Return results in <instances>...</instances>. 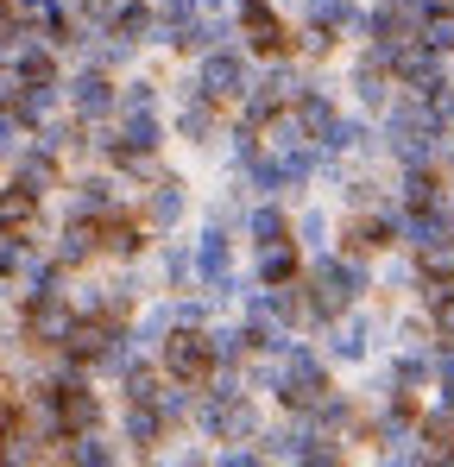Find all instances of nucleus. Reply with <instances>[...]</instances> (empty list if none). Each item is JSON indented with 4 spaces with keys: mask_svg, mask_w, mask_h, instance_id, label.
<instances>
[{
    "mask_svg": "<svg viewBox=\"0 0 454 467\" xmlns=\"http://www.w3.org/2000/svg\"><path fill=\"white\" fill-rule=\"evenodd\" d=\"M133 202V183L114 171V164H101V171H82L64 183V215H82V222H101V215H114V209H127Z\"/></svg>",
    "mask_w": 454,
    "mask_h": 467,
    "instance_id": "f257e3e1",
    "label": "nucleus"
},
{
    "mask_svg": "<svg viewBox=\"0 0 454 467\" xmlns=\"http://www.w3.org/2000/svg\"><path fill=\"white\" fill-rule=\"evenodd\" d=\"M196 82H202V95L222 108V101H233L246 82H253V57L240 51V38L233 45H215V51H202L196 57Z\"/></svg>",
    "mask_w": 454,
    "mask_h": 467,
    "instance_id": "f03ea898",
    "label": "nucleus"
},
{
    "mask_svg": "<svg viewBox=\"0 0 454 467\" xmlns=\"http://www.w3.org/2000/svg\"><path fill=\"white\" fill-rule=\"evenodd\" d=\"M139 222L151 228V240L158 234H177L183 222H190V183L177 177V171H158L146 183V196H139Z\"/></svg>",
    "mask_w": 454,
    "mask_h": 467,
    "instance_id": "7ed1b4c3",
    "label": "nucleus"
},
{
    "mask_svg": "<svg viewBox=\"0 0 454 467\" xmlns=\"http://www.w3.org/2000/svg\"><path fill=\"white\" fill-rule=\"evenodd\" d=\"M158 354V373L164 379H183V386H196L215 360H209V348H202V328H164V341L151 348Z\"/></svg>",
    "mask_w": 454,
    "mask_h": 467,
    "instance_id": "20e7f679",
    "label": "nucleus"
},
{
    "mask_svg": "<svg viewBox=\"0 0 454 467\" xmlns=\"http://www.w3.org/2000/svg\"><path fill=\"white\" fill-rule=\"evenodd\" d=\"M233 38H240L246 57H278V51L291 45V32H284V19L272 13V0H240V26H233Z\"/></svg>",
    "mask_w": 454,
    "mask_h": 467,
    "instance_id": "39448f33",
    "label": "nucleus"
},
{
    "mask_svg": "<svg viewBox=\"0 0 454 467\" xmlns=\"http://www.w3.org/2000/svg\"><path fill=\"white\" fill-rule=\"evenodd\" d=\"M64 108H70L76 120H114V77L95 70V64L70 70L64 77Z\"/></svg>",
    "mask_w": 454,
    "mask_h": 467,
    "instance_id": "423d86ee",
    "label": "nucleus"
},
{
    "mask_svg": "<svg viewBox=\"0 0 454 467\" xmlns=\"http://www.w3.org/2000/svg\"><path fill=\"white\" fill-rule=\"evenodd\" d=\"M151 246V228L139 222V215H127V209H114V215H101L95 222V259H146Z\"/></svg>",
    "mask_w": 454,
    "mask_h": 467,
    "instance_id": "0eeeda50",
    "label": "nucleus"
},
{
    "mask_svg": "<svg viewBox=\"0 0 454 467\" xmlns=\"http://www.w3.org/2000/svg\"><path fill=\"white\" fill-rule=\"evenodd\" d=\"M51 404H57V423H64V436H76V430H101V423H108V398L88 386V379L51 386Z\"/></svg>",
    "mask_w": 454,
    "mask_h": 467,
    "instance_id": "6e6552de",
    "label": "nucleus"
},
{
    "mask_svg": "<svg viewBox=\"0 0 454 467\" xmlns=\"http://www.w3.org/2000/svg\"><path fill=\"white\" fill-rule=\"evenodd\" d=\"M170 430H164V417L151 410V398H120V442L133 449V455H146L158 462V442H164Z\"/></svg>",
    "mask_w": 454,
    "mask_h": 467,
    "instance_id": "1a4fd4ad",
    "label": "nucleus"
},
{
    "mask_svg": "<svg viewBox=\"0 0 454 467\" xmlns=\"http://www.w3.org/2000/svg\"><path fill=\"white\" fill-rule=\"evenodd\" d=\"M57 108H64V77H51V82H19V77H13L6 114H13V120H19L26 133H32V127H38L45 114H57Z\"/></svg>",
    "mask_w": 454,
    "mask_h": 467,
    "instance_id": "9d476101",
    "label": "nucleus"
},
{
    "mask_svg": "<svg viewBox=\"0 0 454 467\" xmlns=\"http://www.w3.org/2000/svg\"><path fill=\"white\" fill-rule=\"evenodd\" d=\"M151 278H158V291H190V285H196V253H190V240H177V234H158Z\"/></svg>",
    "mask_w": 454,
    "mask_h": 467,
    "instance_id": "9b49d317",
    "label": "nucleus"
},
{
    "mask_svg": "<svg viewBox=\"0 0 454 467\" xmlns=\"http://www.w3.org/2000/svg\"><path fill=\"white\" fill-rule=\"evenodd\" d=\"M170 133L190 140V146H215V140H222V108H215L209 95H190V101H177Z\"/></svg>",
    "mask_w": 454,
    "mask_h": 467,
    "instance_id": "f8f14e48",
    "label": "nucleus"
},
{
    "mask_svg": "<svg viewBox=\"0 0 454 467\" xmlns=\"http://www.w3.org/2000/svg\"><path fill=\"white\" fill-rule=\"evenodd\" d=\"M64 272H82V265H95V222H82V215H64V228L51 234V246H45Z\"/></svg>",
    "mask_w": 454,
    "mask_h": 467,
    "instance_id": "ddd939ff",
    "label": "nucleus"
},
{
    "mask_svg": "<svg viewBox=\"0 0 454 467\" xmlns=\"http://www.w3.org/2000/svg\"><path fill=\"white\" fill-rule=\"evenodd\" d=\"M246 88H259L272 108H291V101L303 95V70L284 57V51H278V57H265V64L253 70V82H246Z\"/></svg>",
    "mask_w": 454,
    "mask_h": 467,
    "instance_id": "4468645a",
    "label": "nucleus"
},
{
    "mask_svg": "<svg viewBox=\"0 0 454 467\" xmlns=\"http://www.w3.org/2000/svg\"><path fill=\"white\" fill-rule=\"evenodd\" d=\"M190 253H196V285L222 278L227 265H233V228H222V222H202V234L190 240Z\"/></svg>",
    "mask_w": 454,
    "mask_h": 467,
    "instance_id": "2eb2a0df",
    "label": "nucleus"
},
{
    "mask_svg": "<svg viewBox=\"0 0 454 467\" xmlns=\"http://www.w3.org/2000/svg\"><path fill=\"white\" fill-rule=\"evenodd\" d=\"M391 88H397V82H391V70H378L373 57H354V77H347V95H354V101H360V114H385V108H391Z\"/></svg>",
    "mask_w": 454,
    "mask_h": 467,
    "instance_id": "dca6fc26",
    "label": "nucleus"
},
{
    "mask_svg": "<svg viewBox=\"0 0 454 467\" xmlns=\"http://www.w3.org/2000/svg\"><path fill=\"white\" fill-rule=\"evenodd\" d=\"M297 272H303L297 240H265V246H253V278H259V285H291Z\"/></svg>",
    "mask_w": 454,
    "mask_h": 467,
    "instance_id": "f3484780",
    "label": "nucleus"
},
{
    "mask_svg": "<svg viewBox=\"0 0 454 467\" xmlns=\"http://www.w3.org/2000/svg\"><path fill=\"white\" fill-rule=\"evenodd\" d=\"M13 183H19V190H32V196H51V190H64V158L26 146V152L13 158Z\"/></svg>",
    "mask_w": 454,
    "mask_h": 467,
    "instance_id": "a211bd4d",
    "label": "nucleus"
},
{
    "mask_svg": "<svg viewBox=\"0 0 454 467\" xmlns=\"http://www.w3.org/2000/svg\"><path fill=\"white\" fill-rule=\"evenodd\" d=\"M436 360H442V341H423V348H404L397 360H391V379H397V391H429L436 386Z\"/></svg>",
    "mask_w": 454,
    "mask_h": 467,
    "instance_id": "6ab92c4d",
    "label": "nucleus"
},
{
    "mask_svg": "<svg viewBox=\"0 0 454 467\" xmlns=\"http://www.w3.org/2000/svg\"><path fill=\"white\" fill-rule=\"evenodd\" d=\"M82 64H95V70H108V77H114V70H133V64H139V45H133L127 32H114V26H108L101 38H88V45H82Z\"/></svg>",
    "mask_w": 454,
    "mask_h": 467,
    "instance_id": "aec40b11",
    "label": "nucleus"
},
{
    "mask_svg": "<svg viewBox=\"0 0 454 467\" xmlns=\"http://www.w3.org/2000/svg\"><path fill=\"white\" fill-rule=\"evenodd\" d=\"M240 234H246L253 246H265V240H291V215H284V202H278V196L246 202V222H240Z\"/></svg>",
    "mask_w": 454,
    "mask_h": 467,
    "instance_id": "412c9836",
    "label": "nucleus"
},
{
    "mask_svg": "<svg viewBox=\"0 0 454 467\" xmlns=\"http://www.w3.org/2000/svg\"><path fill=\"white\" fill-rule=\"evenodd\" d=\"M202 348H209V360H227V367H240V360L253 354V348H246V328H240V322H215V316L202 322Z\"/></svg>",
    "mask_w": 454,
    "mask_h": 467,
    "instance_id": "4be33fe9",
    "label": "nucleus"
},
{
    "mask_svg": "<svg viewBox=\"0 0 454 467\" xmlns=\"http://www.w3.org/2000/svg\"><path fill=\"white\" fill-rule=\"evenodd\" d=\"M449 196V183H442V171L436 164H423V171H404L397 177V202L404 209H429V202H442Z\"/></svg>",
    "mask_w": 454,
    "mask_h": 467,
    "instance_id": "5701e85b",
    "label": "nucleus"
},
{
    "mask_svg": "<svg viewBox=\"0 0 454 467\" xmlns=\"http://www.w3.org/2000/svg\"><path fill=\"white\" fill-rule=\"evenodd\" d=\"M38 209H45V196L19 190L13 177L0 183V228H38Z\"/></svg>",
    "mask_w": 454,
    "mask_h": 467,
    "instance_id": "b1692460",
    "label": "nucleus"
},
{
    "mask_svg": "<svg viewBox=\"0 0 454 467\" xmlns=\"http://www.w3.org/2000/svg\"><path fill=\"white\" fill-rule=\"evenodd\" d=\"M291 240H297L303 253H322V246H335V215L309 202L303 215H291Z\"/></svg>",
    "mask_w": 454,
    "mask_h": 467,
    "instance_id": "393cba45",
    "label": "nucleus"
},
{
    "mask_svg": "<svg viewBox=\"0 0 454 467\" xmlns=\"http://www.w3.org/2000/svg\"><path fill=\"white\" fill-rule=\"evenodd\" d=\"M190 391H196V386H183V379H164V373H158V386H151V410L164 417V430L190 423Z\"/></svg>",
    "mask_w": 454,
    "mask_h": 467,
    "instance_id": "a878e982",
    "label": "nucleus"
},
{
    "mask_svg": "<svg viewBox=\"0 0 454 467\" xmlns=\"http://www.w3.org/2000/svg\"><path fill=\"white\" fill-rule=\"evenodd\" d=\"M417 430L429 442H454V398L449 391H436V404H417Z\"/></svg>",
    "mask_w": 454,
    "mask_h": 467,
    "instance_id": "bb28decb",
    "label": "nucleus"
},
{
    "mask_svg": "<svg viewBox=\"0 0 454 467\" xmlns=\"http://www.w3.org/2000/svg\"><path fill=\"white\" fill-rule=\"evenodd\" d=\"M164 310H170V328H202V322L215 316V304H209V297H196V291H170V297H164Z\"/></svg>",
    "mask_w": 454,
    "mask_h": 467,
    "instance_id": "cd10ccee",
    "label": "nucleus"
},
{
    "mask_svg": "<svg viewBox=\"0 0 454 467\" xmlns=\"http://www.w3.org/2000/svg\"><path fill=\"white\" fill-rule=\"evenodd\" d=\"M164 328H170L164 297H158V304H146V316H139V322H127V335H133V348H139V354H151V348L164 341Z\"/></svg>",
    "mask_w": 454,
    "mask_h": 467,
    "instance_id": "c85d7f7f",
    "label": "nucleus"
},
{
    "mask_svg": "<svg viewBox=\"0 0 454 467\" xmlns=\"http://www.w3.org/2000/svg\"><path fill=\"white\" fill-rule=\"evenodd\" d=\"M209 222H222V228H240V222H246V177H233L227 190H215Z\"/></svg>",
    "mask_w": 454,
    "mask_h": 467,
    "instance_id": "c756f323",
    "label": "nucleus"
},
{
    "mask_svg": "<svg viewBox=\"0 0 454 467\" xmlns=\"http://www.w3.org/2000/svg\"><path fill=\"white\" fill-rule=\"evenodd\" d=\"M158 101H164V82H151V77L114 82V114H120V108H158Z\"/></svg>",
    "mask_w": 454,
    "mask_h": 467,
    "instance_id": "7c9ffc66",
    "label": "nucleus"
},
{
    "mask_svg": "<svg viewBox=\"0 0 454 467\" xmlns=\"http://www.w3.org/2000/svg\"><path fill=\"white\" fill-rule=\"evenodd\" d=\"M341 190H347V196H341V202H347V215H373L378 202H385V183H378V177H354V171H347V183H341Z\"/></svg>",
    "mask_w": 454,
    "mask_h": 467,
    "instance_id": "2f4dec72",
    "label": "nucleus"
},
{
    "mask_svg": "<svg viewBox=\"0 0 454 467\" xmlns=\"http://www.w3.org/2000/svg\"><path fill=\"white\" fill-rule=\"evenodd\" d=\"M297 6L309 26H328V32H347V19H354V0H297Z\"/></svg>",
    "mask_w": 454,
    "mask_h": 467,
    "instance_id": "473e14b6",
    "label": "nucleus"
},
{
    "mask_svg": "<svg viewBox=\"0 0 454 467\" xmlns=\"http://www.w3.org/2000/svg\"><path fill=\"white\" fill-rule=\"evenodd\" d=\"M151 19H158V6H151V0H127V6H120V13H114V32H127V38H133V45H146Z\"/></svg>",
    "mask_w": 454,
    "mask_h": 467,
    "instance_id": "72a5a7b5",
    "label": "nucleus"
},
{
    "mask_svg": "<svg viewBox=\"0 0 454 467\" xmlns=\"http://www.w3.org/2000/svg\"><path fill=\"white\" fill-rule=\"evenodd\" d=\"M373 285H385V291H410V285H417V259H410V253H391L385 265H373Z\"/></svg>",
    "mask_w": 454,
    "mask_h": 467,
    "instance_id": "f704fd0d",
    "label": "nucleus"
},
{
    "mask_svg": "<svg viewBox=\"0 0 454 467\" xmlns=\"http://www.w3.org/2000/svg\"><path fill=\"white\" fill-rule=\"evenodd\" d=\"M253 152H259V133L233 120V127H227V164H233V171H246V164H253Z\"/></svg>",
    "mask_w": 454,
    "mask_h": 467,
    "instance_id": "c9c22d12",
    "label": "nucleus"
},
{
    "mask_svg": "<svg viewBox=\"0 0 454 467\" xmlns=\"http://www.w3.org/2000/svg\"><path fill=\"white\" fill-rule=\"evenodd\" d=\"M335 45H341V32H328V26H309V19H303V32H297V51H303V57H328Z\"/></svg>",
    "mask_w": 454,
    "mask_h": 467,
    "instance_id": "e433bc0d",
    "label": "nucleus"
},
{
    "mask_svg": "<svg viewBox=\"0 0 454 467\" xmlns=\"http://www.w3.org/2000/svg\"><path fill=\"white\" fill-rule=\"evenodd\" d=\"M26 146H32V133H26V127H19V120L6 114V101H0V158L13 164V158L26 152Z\"/></svg>",
    "mask_w": 454,
    "mask_h": 467,
    "instance_id": "4c0bfd02",
    "label": "nucleus"
},
{
    "mask_svg": "<svg viewBox=\"0 0 454 467\" xmlns=\"http://www.w3.org/2000/svg\"><path fill=\"white\" fill-rule=\"evenodd\" d=\"M164 19H196V0H151Z\"/></svg>",
    "mask_w": 454,
    "mask_h": 467,
    "instance_id": "58836bf2",
    "label": "nucleus"
},
{
    "mask_svg": "<svg viewBox=\"0 0 454 467\" xmlns=\"http://www.w3.org/2000/svg\"><path fill=\"white\" fill-rule=\"evenodd\" d=\"M6 95H13V70H0V101H6Z\"/></svg>",
    "mask_w": 454,
    "mask_h": 467,
    "instance_id": "ea45409f",
    "label": "nucleus"
},
{
    "mask_svg": "<svg viewBox=\"0 0 454 467\" xmlns=\"http://www.w3.org/2000/svg\"><path fill=\"white\" fill-rule=\"evenodd\" d=\"M366 6H385V0H366Z\"/></svg>",
    "mask_w": 454,
    "mask_h": 467,
    "instance_id": "a19ab883",
    "label": "nucleus"
}]
</instances>
